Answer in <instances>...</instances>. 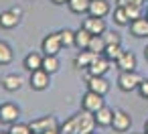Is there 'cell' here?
Returning <instances> with one entry per match:
<instances>
[{
  "instance_id": "23",
  "label": "cell",
  "mask_w": 148,
  "mask_h": 134,
  "mask_svg": "<svg viewBox=\"0 0 148 134\" xmlns=\"http://www.w3.org/2000/svg\"><path fill=\"white\" fill-rule=\"evenodd\" d=\"M114 23H116L118 27H128V25H130L128 12H126L124 6H118V4H116V8H114Z\"/></svg>"
},
{
  "instance_id": "4",
  "label": "cell",
  "mask_w": 148,
  "mask_h": 134,
  "mask_svg": "<svg viewBox=\"0 0 148 134\" xmlns=\"http://www.w3.org/2000/svg\"><path fill=\"white\" fill-rule=\"evenodd\" d=\"M95 126H97V122H95L93 112H87V110L77 112V134H89L95 130Z\"/></svg>"
},
{
  "instance_id": "32",
  "label": "cell",
  "mask_w": 148,
  "mask_h": 134,
  "mask_svg": "<svg viewBox=\"0 0 148 134\" xmlns=\"http://www.w3.org/2000/svg\"><path fill=\"white\" fill-rule=\"evenodd\" d=\"M136 91H138V96H140L142 100H148V79H142Z\"/></svg>"
},
{
  "instance_id": "6",
  "label": "cell",
  "mask_w": 148,
  "mask_h": 134,
  "mask_svg": "<svg viewBox=\"0 0 148 134\" xmlns=\"http://www.w3.org/2000/svg\"><path fill=\"white\" fill-rule=\"evenodd\" d=\"M106 106V102H103V96H99V93H95V91H91V89H87L85 93H83V98H81V110H87V112H97L99 108H103Z\"/></svg>"
},
{
  "instance_id": "8",
  "label": "cell",
  "mask_w": 148,
  "mask_h": 134,
  "mask_svg": "<svg viewBox=\"0 0 148 134\" xmlns=\"http://www.w3.org/2000/svg\"><path fill=\"white\" fill-rule=\"evenodd\" d=\"M61 49H63V45H61V37H59V33H51V35H47V37L43 39V43H41V51H43V55H59Z\"/></svg>"
},
{
  "instance_id": "13",
  "label": "cell",
  "mask_w": 148,
  "mask_h": 134,
  "mask_svg": "<svg viewBox=\"0 0 148 134\" xmlns=\"http://www.w3.org/2000/svg\"><path fill=\"white\" fill-rule=\"evenodd\" d=\"M81 27L87 29L91 35H103V33L108 31V29H106V21H103V19H97V16H91V14L81 23Z\"/></svg>"
},
{
  "instance_id": "40",
  "label": "cell",
  "mask_w": 148,
  "mask_h": 134,
  "mask_svg": "<svg viewBox=\"0 0 148 134\" xmlns=\"http://www.w3.org/2000/svg\"><path fill=\"white\" fill-rule=\"evenodd\" d=\"M146 19H148V6H146Z\"/></svg>"
},
{
  "instance_id": "25",
  "label": "cell",
  "mask_w": 148,
  "mask_h": 134,
  "mask_svg": "<svg viewBox=\"0 0 148 134\" xmlns=\"http://www.w3.org/2000/svg\"><path fill=\"white\" fill-rule=\"evenodd\" d=\"M59 37H61V45H63L65 49L75 47V31H71V29H63V31H59Z\"/></svg>"
},
{
  "instance_id": "29",
  "label": "cell",
  "mask_w": 148,
  "mask_h": 134,
  "mask_svg": "<svg viewBox=\"0 0 148 134\" xmlns=\"http://www.w3.org/2000/svg\"><path fill=\"white\" fill-rule=\"evenodd\" d=\"M8 132H10V134H33L31 126H29V124H23V122L10 124V126H8Z\"/></svg>"
},
{
  "instance_id": "33",
  "label": "cell",
  "mask_w": 148,
  "mask_h": 134,
  "mask_svg": "<svg viewBox=\"0 0 148 134\" xmlns=\"http://www.w3.org/2000/svg\"><path fill=\"white\" fill-rule=\"evenodd\" d=\"M146 0H116L118 6H130V4H136V6H144Z\"/></svg>"
},
{
  "instance_id": "39",
  "label": "cell",
  "mask_w": 148,
  "mask_h": 134,
  "mask_svg": "<svg viewBox=\"0 0 148 134\" xmlns=\"http://www.w3.org/2000/svg\"><path fill=\"white\" fill-rule=\"evenodd\" d=\"M0 134H10V132H8V130H6V132H0Z\"/></svg>"
},
{
  "instance_id": "31",
  "label": "cell",
  "mask_w": 148,
  "mask_h": 134,
  "mask_svg": "<svg viewBox=\"0 0 148 134\" xmlns=\"http://www.w3.org/2000/svg\"><path fill=\"white\" fill-rule=\"evenodd\" d=\"M101 37H103L106 45H120V43H122V37H120L118 33H114V31H106Z\"/></svg>"
},
{
  "instance_id": "19",
  "label": "cell",
  "mask_w": 148,
  "mask_h": 134,
  "mask_svg": "<svg viewBox=\"0 0 148 134\" xmlns=\"http://www.w3.org/2000/svg\"><path fill=\"white\" fill-rule=\"evenodd\" d=\"M23 67L27 69V71H35V69H41L43 67V55L41 53H37V51H33V53H29L25 59H23Z\"/></svg>"
},
{
  "instance_id": "18",
  "label": "cell",
  "mask_w": 148,
  "mask_h": 134,
  "mask_svg": "<svg viewBox=\"0 0 148 134\" xmlns=\"http://www.w3.org/2000/svg\"><path fill=\"white\" fill-rule=\"evenodd\" d=\"M18 23H21V16H18V14H14L12 10H4V12H0V29L10 31V29H14Z\"/></svg>"
},
{
  "instance_id": "22",
  "label": "cell",
  "mask_w": 148,
  "mask_h": 134,
  "mask_svg": "<svg viewBox=\"0 0 148 134\" xmlns=\"http://www.w3.org/2000/svg\"><path fill=\"white\" fill-rule=\"evenodd\" d=\"M89 2L91 0H69L67 6H69V10L73 14H83V12L89 10Z\"/></svg>"
},
{
  "instance_id": "36",
  "label": "cell",
  "mask_w": 148,
  "mask_h": 134,
  "mask_svg": "<svg viewBox=\"0 0 148 134\" xmlns=\"http://www.w3.org/2000/svg\"><path fill=\"white\" fill-rule=\"evenodd\" d=\"M144 57H146V61H148V45L144 47Z\"/></svg>"
},
{
  "instance_id": "20",
  "label": "cell",
  "mask_w": 148,
  "mask_h": 134,
  "mask_svg": "<svg viewBox=\"0 0 148 134\" xmlns=\"http://www.w3.org/2000/svg\"><path fill=\"white\" fill-rule=\"evenodd\" d=\"M91 33L87 31V29H83V27H79L77 31H75V47L79 49V51H85L87 47H89V41H91Z\"/></svg>"
},
{
  "instance_id": "1",
  "label": "cell",
  "mask_w": 148,
  "mask_h": 134,
  "mask_svg": "<svg viewBox=\"0 0 148 134\" xmlns=\"http://www.w3.org/2000/svg\"><path fill=\"white\" fill-rule=\"evenodd\" d=\"M142 79L144 77L136 69L134 71H120V75H118V87L122 91H134V89H138V85H140Z\"/></svg>"
},
{
  "instance_id": "34",
  "label": "cell",
  "mask_w": 148,
  "mask_h": 134,
  "mask_svg": "<svg viewBox=\"0 0 148 134\" xmlns=\"http://www.w3.org/2000/svg\"><path fill=\"white\" fill-rule=\"evenodd\" d=\"M10 10H12L14 14H18V16H23V8H21V6H12Z\"/></svg>"
},
{
  "instance_id": "5",
  "label": "cell",
  "mask_w": 148,
  "mask_h": 134,
  "mask_svg": "<svg viewBox=\"0 0 148 134\" xmlns=\"http://www.w3.org/2000/svg\"><path fill=\"white\" fill-rule=\"evenodd\" d=\"M18 116H21V108L12 102H6V104H0V124H14L18 122Z\"/></svg>"
},
{
  "instance_id": "24",
  "label": "cell",
  "mask_w": 148,
  "mask_h": 134,
  "mask_svg": "<svg viewBox=\"0 0 148 134\" xmlns=\"http://www.w3.org/2000/svg\"><path fill=\"white\" fill-rule=\"evenodd\" d=\"M59 132L61 134H77V114L67 118L63 124H59Z\"/></svg>"
},
{
  "instance_id": "12",
  "label": "cell",
  "mask_w": 148,
  "mask_h": 134,
  "mask_svg": "<svg viewBox=\"0 0 148 134\" xmlns=\"http://www.w3.org/2000/svg\"><path fill=\"white\" fill-rule=\"evenodd\" d=\"M130 35L136 37V39H148V19L146 16H140L136 21H132L130 25Z\"/></svg>"
},
{
  "instance_id": "11",
  "label": "cell",
  "mask_w": 148,
  "mask_h": 134,
  "mask_svg": "<svg viewBox=\"0 0 148 134\" xmlns=\"http://www.w3.org/2000/svg\"><path fill=\"white\" fill-rule=\"evenodd\" d=\"M110 12H112V6H110L108 0H91V2H89V10H87V14L97 16V19H106Z\"/></svg>"
},
{
  "instance_id": "37",
  "label": "cell",
  "mask_w": 148,
  "mask_h": 134,
  "mask_svg": "<svg viewBox=\"0 0 148 134\" xmlns=\"http://www.w3.org/2000/svg\"><path fill=\"white\" fill-rule=\"evenodd\" d=\"M144 132H148V120L144 122Z\"/></svg>"
},
{
  "instance_id": "26",
  "label": "cell",
  "mask_w": 148,
  "mask_h": 134,
  "mask_svg": "<svg viewBox=\"0 0 148 134\" xmlns=\"http://www.w3.org/2000/svg\"><path fill=\"white\" fill-rule=\"evenodd\" d=\"M87 49L93 51L95 55H103V49H106V41H103V37H101V35H93L91 41H89V47H87Z\"/></svg>"
},
{
  "instance_id": "16",
  "label": "cell",
  "mask_w": 148,
  "mask_h": 134,
  "mask_svg": "<svg viewBox=\"0 0 148 134\" xmlns=\"http://www.w3.org/2000/svg\"><path fill=\"white\" fill-rule=\"evenodd\" d=\"M95 57H97V55H95L93 51H89V49H85V51H79V53L75 55V59H73V65H75L77 69H87Z\"/></svg>"
},
{
  "instance_id": "21",
  "label": "cell",
  "mask_w": 148,
  "mask_h": 134,
  "mask_svg": "<svg viewBox=\"0 0 148 134\" xmlns=\"http://www.w3.org/2000/svg\"><path fill=\"white\" fill-rule=\"evenodd\" d=\"M59 67H61V63H59V57L57 55H43V69L45 71H49L53 75V73L59 71Z\"/></svg>"
},
{
  "instance_id": "15",
  "label": "cell",
  "mask_w": 148,
  "mask_h": 134,
  "mask_svg": "<svg viewBox=\"0 0 148 134\" xmlns=\"http://www.w3.org/2000/svg\"><path fill=\"white\" fill-rule=\"evenodd\" d=\"M0 85H2L6 91H18L23 85V77L16 73H6L2 79H0Z\"/></svg>"
},
{
  "instance_id": "38",
  "label": "cell",
  "mask_w": 148,
  "mask_h": 134,
  "mask_svg": "<svg viewBox=\"0 0 148 134\" xmlns=\"http://www.w3.org/2000/svg\"><path fill=\"white\" fill-rule=\"evenodd\" d=\"M89 134H103V132H95V130H93V132H89Z\"/></svg>"
},
{
  "instance_id": "7",
  "label": "cell",
  "mask_w": 148,
  "mask_h": 134,
  "mask_svg": "<svg viewBox=\"0 0 148 134\" xmlns=\"http://www.w3.org/2000/svg\"><path fill=\"white\" fill-rule=\"evenodd\" d=\"M112 128H114V132H120V134L128 132V130L132 128V116H130L128 112H124V110H114Z\"/></svg>"
},
{
  "instance_id": "30",
  "label": "cell",
  "mask_w": 148,
  "mask_h": 134,
  "mask_svg": "<svg viewBox=\"0 0 148 134\" xmlns=\"http://www.w3.org/2000/svg\"><path fill=\"white\" fill-rule=\"evenodd\" d=\"M124 8H126V12H128V19H130V23H132V21H136V19H140V16H144V14H142V6L130 4V6H124Z\"/></svg>"
},
{
  "instance_id": "9",
  "label": "cell",
  "mask_w": 148,
  "mask_h": 134,
  "mask_svg": "<svg viewBox=\"0 0 148 134\" xmlns=\"http://www.w3.org/2000/svg\"><path fill=\"white\" fill-rule=\"evenodd\" d=\"M110 65H112V61H110L108 57L97 55V57L91 61V65H89L85 71H87V75H106V73L110 71Z\"/></svg>"
},
{
  "instance_id": "2",
  "label": "cell",
  "mask_w": 148,
  "mask_h": 134,
  "mask_svg": "<svg viewBox=\"0 0 148 134\" xmlns=\"http://www.w3.org/2000/svg\"><path fill=\"white\" fill-rule=\"evenodd\" d=\"M29 85H31V89H35V91H45V89L51 85V73H49V71H45L43 67H41V69L31 71Z\"/></svg>"
},
{
  "instance_id": "27",
  "label": "cell",
  "mask_w": 148,
  "mask_h": 134,
  "mask_svg": "<svg viewBox=\"0 0 148 134\" xmlns=\"http://www.w3.org/2000/svg\"><path fill=\"white\" fill-rule=\"evenodd\" d=\"M124 53V49H122V43L120 45H106V49H103V57H108L112 63H116L118 61V57Z\"/></svg>"
},
{
  "instance_id": "3",
  "label": "cell",
  "mask_w": 148,
  "mask_h": 134,
  "mask_svg": "<svg viewBox=\"0 0 148 134\" xmlns=\"http://www.w3.org/2000/svg\"><path fill=\"white\" fill-rule=\"evenodd\" d=\"M29 126H31L33 134H45L47 130H55V128H59V122H57L55 116L49 114V116H41V118H37V120H31Z\"/></svg>"
},
{
  "instance_id": "35",
  "label": "cell",
  "mask_w": 148,
  "mask_h": 134,
  "mask_svg": "<svg viewBox=\"0 0 148 134\" xmlns=\"http://www.w3.org/2000/svg\"><path fill=\"white\" fill-rule=\"evenodd\" d=\"M51 2H53V4H57V6H61V4H67L69 0H51Z\"/></svg>"
},
{
  "instance_id": "28",
  "label": "cell",
  "mask_w": 148,
  "mask_h": 134,
  "mask_svg": "<svg viewBox=\"0 0 148 134\" xmlns=\"http://www.w3.org/2000/svg\"><path fill=\"white\" fill-rule=\"evenodd\" d=\"M12 57H14V53H12L10 45L4 43V41H0V65H8L12 61Z\"/></svg>"
},
{
  "instance_id": "14",
  "label": "cell",
  "mask_w": 148,
  "mask_h": 134,
  "mask_svg": "<svg viewBox=\"0 0 148 134\" xmlns=\"http://www.w3.org/2000/svg\"><path fill=\"white\" fill-rule=\"evenodd\" d=\"M116 67H118L120 71H134V69H136V55H134L132 51H124V53L118 57Z\"/></svg>"
},
{
  "instance_id": "17",
  "label": "cell",
  "mask_w": 148,
  "mask_h": 134,
  "mask_svg": "<svg viewBox=\"0 0 148 134\" xmlns=\"http://www.w3.org/2000/svg\"><path fill=\"white\" fill-rule=\"evenodd\" d=\"M112 120H114V110H112V108L103 106V108H99V110L95 112V122H97L99 128L112 126Z\"/></svg>"
},
{
  "instance_id": "10",
  "label": "cell",
  "mask_w": 148,
  "mask_h": 134,
  "mask_svg": "<svg viewBox=\"0 0 148 134\" xmlns=\"http://www.w3.org/2000/svg\"><path fill=\"white\" fill-rule=\"evenodd\" d=\"M87 89H91L99 96H106L110 91V83H108L106 75H87Z\"/></svg>"
}]
</instances>
